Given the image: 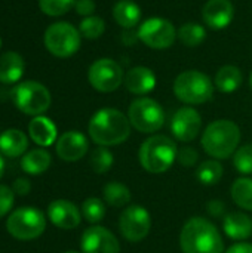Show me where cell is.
<instances>
[{
    "label": "cell",
    "mask_w": 252,
    "mask_h": 253,
    "mask_svg": "<svg viewBox=\"0 0 252 253\" xmlns=\"http://www.w3.org/2000/svg\"><path fill=\"white\" fill-rule=\"evenodd\" d=\"M128 116L116 108H101L89 120L88 132L100 147H113L125 142L131 135Z\"/></svg>",
    "instance_id": "6da1fadb"
},
{
    "label": "cell",
    "mask_w": 252,
    "mask_h": 253,
    "mask_svg": "<svg viewBox=\"0 0 252 253\" xmlns=\"http://www.w3.org/2000/svg\"><path fill=\"white\" fill-rule=\"evenodd\" d=\"M183 253H224V242L217 227L201 216L190 218L180 234Z\"/></svg>",
    "instance_id": "7a4b0ae2"
},
{
    "label": "cell",
    "mask_w": 252,
    "mask_h": 253,
    "mask_svg": "<svg viewBox=\"0 0 252 253\" xmlns=\"http://www.w3.org/2000/svg\"><path fill=\"white\" fill-rule=\"evenodd\" d=\"M241 142V129L232 120H215L202 135V147L215 160H224L236 153Z\"/></svg>",
    "instance_id": "3957f363"
},
{
    "label": "cell",
    "mask_w": 252,
    "mask_h": 253,
    "mask_svg": "<svg viewBox=\"0 0 252 253\" xmlns=\"http://www.w3.org/2000/svg\"><path fill=\"white\" fill-rule=\"evenodd\" d=\"M177 154L175 141L165 135H153L141 144L138 160L149 173H163L174 165Z\"/></svg>",
    "instance_id": "277c9868"
},
{
    "label": "cell",
    "mask_w": 252,
    "mask_h": 253,
    "mask_svg": "<svg viewBox=\"0 0 252 253\" xmlns=\"http://www.w3.org/2000/svg\"><path fill=\"white\" fill-rule=\"evenodd\" d=\"M174 93L184 104H205L214 95V82L202 71L187 70L175 77Z\"/></svg>",
    "instance_id": "5b68a950"
},
{
    "label": "cell",
    "mask_w": 252,
    "mask_h": 253,
    "mask_svg": "<svg viewBox=\"0 0 252 253\" xmlns=\"http://www.w3.org/2000/svg\"><path fill=\"white\" fill-rule=\"evenodd\" d=\"M10 93L15 107L28 116H42L50 107V93L39 82H22Z\"/></svg>",
    "instance_id": "8992f818"
},
{
    "label": "cell",
    "mask_w": 252,
    "mask_h": 253,
    "mask_svg": "<svg viewBox=\"0 0 252 253\" xmlns=\"http://www.w3.org/2000/svg\"><path fill=\"white\" fill-rule=\"evenodd\" d=\"M131 126L143 133H154L165 125V111L162 105L151 98H138L128 108Z\"/></svg>",
    "instance_id": "52a82bcc"
},
{
    "label": "cell",
    "mask_w": 252,
    "mask_h": 253,
    "mask_svg": "<svg viewBox=\"0 0 252 253\" xmlns=\"http://www.w3.org/2000/svg\"><path fill=\"white\" fill-rule=\"evenodd\" d=\"M46 228V218L43 212L36 208L25 206L10 213L6 222L7 233L18 240H33L43 234Z\"/></svg>",
    "instance_id": "ba28073f"
},
{
    "label": "cell",
    "mask_w": 252,
    "mask_h": 253,
    "mask_svg": "<svg viewBox=\"0 0 252 253\" xmlns=\"http://www.w3.org/2000/svg\"><path fill=\"white\" fill-rule=\"evenodd\" d=\"M80 31L70 22L59 21L45 31V46L56 58H70L80 47Z\"/></svg>",
    "instance_id": "9c48e42d"
},
{
    "label": "cell",
    "mask_w": 252,
    "mask_h": 253,
    "mask_svg": "<svg viewBox=\"0 0 252 253\" xmlns=\"http://www.w3.org/2000/svg\"><path fill=\"white\" fill-rule=\"evenodd\" d=\"M138 39L150 49L162 50L174 44L178 37V31L169 19L153 16L146 19L138 28Z\"/></svg>",
    "instance_id": "30bf717a"
},
{
    "label": "cell",
    "mask_w": 252,
    "mask_h": 253,
    "mask_svg": "<svg viewBox=\"0 0 252 253\" xmlns=\"http://www.w3.org/2000/svg\"><path fill=\"white\" fill-rule=\"evenodd\" d=\"M88 80L95 90L110 93L120 87L125 80V74L120 64H117L114 59L101 58L89 67Z\"/></svg>",
    "instance_id": "8fae6325"
},
{
    "label": "cell",
    "mask_w": 252,
    "mask_h": 253,
    "mask_svg": "<svg viewBox=\"0 0 252 253\" xmlns=\"http://www.w3.org/2000/svg\"><path fill=\"white\" fill-rule=\"evenodd\" d=\"M151 228V218L147 209L140 205L128 206L119 218V230L131 243H140Z\"/></svg>",
    "instance_id": "7c38bea8"
},
{
    "label": "cell",
    "mask_w": 252,
    "mask_h": 253,
    "mask_svg": "<svg viewBox=\"0 0 252 253\" xmlns=\"http://www.w3.org/2000/svg\"><path fill=\"white\" fill-rule=\"evenodd\" d=\"M202 129V117L193 107H183L171 119V132L175 139L190 142L198 138Z\"/></svg>",
    "instance_id": "4fadbf2b"
},
{
    "label": "cell",
    "mask_w": 252,
    "mask_h": 253,
    "mask_svg": "<svg viewBox=\"0 0 252 253\" xmlns=\"http://www.w3.org/2000/svg\"><path fill=\"white\" fill-rule=\"evenodd\" d=\"M82 253H120L117 237L104 227L94 225L83 231L80 240Z\"/></svg>",
    "instance_id": "5bb4252c"
},
{
    "label": "cell",
    "mask_w": 252,
    "mask_h": 253,
    "mask_svg": "<svg viewBox=\"0 0 252 253\" xmlns=\"http://www.w3.org/2000/svg\"><path fill=\"white\" fill-rule=\"evenodd\" d=\"M89 142L82 132L70 130L59 136L56 141V154L64 162H77L88 153Z\"/></svg>",
    "instance_id": "9a60e30c"
},
{
    "label": "cell",
    "mask_w": 252,
    "mask_h": 253,
    "mask_svg": "<svg viewBox=\"0 0 252 253\" xmlns=\"http://www.w3.org/2000/svg\"><path fill=\"white\" fill-rule=\"evenodd\" d=\"M235 16V7L230 0H208L202 9L203 22L212 30L229 27Z\"/></svg>",
    "instance_id": "2e32d148"
},
{
    "label": "cell",
    "mask_w": 252,
    "mask_h": 253,
    "mask_svg": "<svg viewBox=\"0 0 252 253\" xmlns=\"http://www.w3.org/2000/svg\"><path fill=\"white\" fill-rule=\"evenodd\" d=\"M49 221L61 230H73L79 227L82 215L77 206L68 200H53L48 206Z\"/></svg>",
    "instance_id": "e0dca14e"
},
{
    "label": "cell",
    "mask_w": 252,
    "mask_h": 253,
    "mask_svg": "<svg viewBox=\"0 0 252 253\" xmlns=\"http://www.w3.org/2000/svg\"><path fill=\"white\" fill-rule=\"evenodd\" d=\"M156 74L149 67H134L125 74V86L128 92L134 95H146L150 93L156 87Z\"/></svg>",
    "instance_id": "ac0fdd59"
},
{
    "label": "cell",
    "mask_w": 252,
    "mask_h": 253,
    "mask_svg": "<svg viewBox=\"0 0 252 253\" xmlns=\"http://www.w3.org/2000/svg\"><path fill=\"white\" fill-rule=\"evenodd\" d=\"M223 230L233 240H247L252 236L251 218L241 212L227 213L223 218Z\"/></svg>",
    "instance_id": "d6986e66"
},
{
    "label": "cell",
    "mask_w": 252,
    "mask_h": 253,
    "mask_svg": "<svg viewBox=\"0 0 252 253\" xmlns=\"http://www.w3.org/2000/svg\"><path fill=\"white\" fill-rule=\"evenodd\" d=\"M28 133L37 145L49 147L56 139V126L50 119L45 116H36L28 125Z\"/></svg>",
    "instance_id": "ffe728a7"
},
{
    "label": "cell",
    "mask_w": 252,
    "mask_h": 253,
    "mask_svg": "<svg viewBox=\"0 0 252 253\" xmlns=\"http://www.w3.org/2000/svg\"><path fill=\"white\" fill-rule=\"evenodd\" d=\"M28 148V138L18 129H7L0 135V151L3 156L15 159Z\"/></svg>",
    "instance_id": "44dd1931"
},
{
    "label": "cell",
    "mask_w": 252,
    "mask_h": 253,
    "mask_svg": "<svg viewBox=\"0 0 252 253\" xmlns=\"http://www.w3.org/2000/svg\"><path fill=\"white\" fill-rule=\"evenodd\" d=\"M24 74V59L16 52H6L0 56V82L10 84Z\"/></svg>",
    "instance_id": "7402d4cb"
},
{
    "label": "cell",
    "mask_w": 252,
    "mask_h": 253,
    "mask_svg": "<svg viewBox=\"0 0 252 253\" xmlns=\"http://www.w3.org/2000/svg\"><path fill=\"white\" fill-rule=\"evenodd\" d=\"M113 18L125 30H132L141 21V9L132 0H119L113 7Z\"/></svg>",
    "instance_id": "603a6c76"
},
{
    "label": "cell",
    "mask_w": 252,
    "mask_h": 253,
    "mask_svg": "<svg viewBox=\"0 0 252 253\" xmlns=\"http://www.w3.org/2000/svg\"><path fill=\"white\" fill-rule=\"evenodd\" d=\"M50 162H52V157L46 150L36 148L22 156L21 169L28 175H40L49 169Z\"/></svg>",
    "instance_id": "cb8c5ba5"
},
{
    "label": "cell",
    "mask_w": 252,
    "mask_h": 253,
    "mask_svg": "<svg viewBox=\"0 0 252 253\" xmlns=\"http://www.w3.org/2000/svg\"><path fill=\"white\" fill-rule=\"evenodd\" d=\"M244 76L236 65H224L215 74V87L223 93H233L242 84Z\"/></svg>",
    "instance_id": "d4e9b609"
},
{
    "label": "cell",
    "mask_w": 252,
    "mask_h": 253,
    "mask_svg": "<svg viewBox=\"0 0 252 253\" xmlns=\"http://www.w3.org/2000/svg\"><path fill=\"white\" fill-rule=\"evenodd\" d=\"M102 197L105 205L111 208H125L131 202V191L125 184L111 181L104 187Z\"/></svg>",
    "instance_id": "484cf974"
},
{
    "label": "cell",
    "mask_w": 252,
    "mask_h": 253,
    "mask_svg": "<svg viewBox=\"0 0 252 253\" xmlns=\"http://www.w3.org/2000/svg\"><path fill=\"white\" fill-rule=\"evenodd\" d=\"M178 39L187 47H196L206 39V30L198 22H186L178 30Z\"/></svg>",
    "instance_id": "4316f807"
},
{
    "label": "cell",
    "mask_w": 252,
    "mask_h": 253,
    "mask_svg": "<svg viewBox=\"0 0 252 253\" xmlns=\"http://www.w3.org/2000/svg\"><path fill=\"white\" fill-rule=\"evenodd\" d=\"M196 178L203 185H215L223 178V166L218 160L211 159L199 165L196 170Z\"/></svg>",
    "instance_id": "83f0119b"
},
{
    "label": "cell",
    "mask_w": 252,
    "mask_h": 253,
    "mask_svg": "<svg viewBox=\"0 0 252 253\" xmlns=\"http://www.w3.org/2000/svg\"><path fill=\"white\" fill-rule=\"evenodd\" d=\"M232 199L233 202L245 209L252 211V179L251 178H239L232 185Z\"/></svg>",
    "instance_id": "f1b7e54d"
},
{
    "label": "cell",
    "mask_w": 252,
    "mask_h": 253,
    "mask_svg": "<svg viewBox=\"0 0 252 253\" xmlns=\"http://www.w3.org/2000/svg\"><path fill=\"white\" fill-rule=\"evenodd\" d=\"M107 212L105 202L97 197H89L82 203V215L91 224H98L104 219Z\"/></svg>",
    "instance_id": "f546056e"
},
{
    "label": "cell",
    "mask_w": 252,
    "mask_h": 253,
    "mask_svg": "<svg viewBox=\"0 0 252 253\" xmlns=\"http://www.w3.org/2000/svg\"><path fill=\"white\" fill-rule=\"evenodd\" d=\"M79 31H80V34L83 37H86L89 40H95V39H100L104 34L105 22H104V19L101 16L91 15V16L83 18V21L80 22Z\"/></svg>",
    "instance_id": "4dcf8cb0"
},
{
    "label": "cell",
    "mask_w": 252,
    "mask_h": 253,
    "mask_svg": "<svg viewBox=\"0 0 252 253\" xmlns=\"http://www.w3.org/2000/svg\"><path fill=\"white\" fill-rule=\"evenodd\" d=\"M113 153L107 147H97L91 154V168L97 173H105L113 166Z\"/></svg>",
    "instance_id": "1f68e13d"
},
{
    "label": "cell",
    "mask_w": 252,
    "mask_h": 253,
    "mask_svg": "<svg viewBox=\"0 0 252 253\" xmlns=\"http://www.w3.org/2000/svg\"><path fill=\"white\" fill-rule=\"evenodd\" d=\"M76 0H39L40 10L49 16H61L67 13Z\"/></svg>",
    "instance_id": "d6a6232c"
},
{
    "label": "cell",
    "mask_w": 252,
    "mask_h": 253,
    "mask_svg": "<svg viewBox=\"0 0 252 253\" xmlns=\"http://www.w3.org/2000/svg\"><path fill=\"white\" fill-rule=\"evenodd\" d=\"M233 165L235 168L244 173V175H251L252 173V144H247L236 150L233 154Z\"/></svg>",
    "instance_id": "836d02e7"
},
{
    "label": "cell",
    "mask_w": 252,
    "mask_h": 253,
    "mask_svg": "<svg viewBox=\"0 0 252 253\" xmlns=\"http://www.w3.org/2000/svg\"><path fill=\"white\" fill-rule=\"evenodd\" d=\"M15 202V193L7 185H0V218L7 215Z\"/></svg>",
    "instance_id": "e575fe53"
},
{
    "label": "cell",
    "mask_w": 252,
    "mask_h": 253,
    "mask_svg": "<svg viewBox=\"0 0 252 253\" xmlns=\"http://www.w3.org/2000/svg\"><path fill=\"white\" fill-rule=\"evenodd\" d=\"M177 160L180 162V165H183L184 168H192L198 163L199 160V153L193 148V147H183L178 150L177 154Z\"/></svg>",
    "instance_id": "d590c367"
},
{
    "label": "cell",
    "mask_w": 252,
    "mask_h": 253,
    "mask_svg": "<svg viewBox=\"0 0 252 253\" xmlns=\"http://www.w3.org/2000/svg\"><path fill=\"white\" fill-rule=\"evenodd\" d=\"M74 9L82 16H91L95 12V1L94 0H77L74 3Z\"/></svg>",
    "instance_id": "8d00e7d4"
},
{
    "label": "cell",
    "mask_w": 252,
    "mask_h": 253,
    "mask_svg": "<svg viewBox=\"0 0 252 253\" xmlns=\"http://www.w3.org/2000/svg\"><path fill=\"white\" fill-rule=\"evenodd\" d=\"M206 211L214 218H224L226 216V205L221 200H211V202H208Z\"/></svg>",
    "instance_id": "74e56055"
},
{
    "label": "cell",
    "mask_w": 252,
    "mask_h": 253,
    "mask_svg": "<svg viewBox=\"0 0 252 253\" xmlns=\"http://www.w3.org/2000/svg\"><path fill=\"white\" fill-rule=\"evenodd\" d=\"M13 193L18 194V196H27L31 190V184L28 179L25 178H18L15 182H13V187H12Z\"/></svg>",
    "instance_id": "f35d334b"
},
{
    "label": "cell",
    "mask_w": 252,
    "mask_h": 253,
    "mask_svg": "<svg viewBox=\"0 0 252 253\" xmlns=\"http://www.w3.org/2000/svg\"><path fill=\"white\" fill-rule=\"evenodd\" d=\"M226 253H252V245L245 243V242H239V243H235L233 246H230Z\"/></svg>",
    "instance_id": "ab89813d"
},
{
    "label": "cell",
    "mask_w": 252,
    "mask_h": 253,
    "mask_svg": "<svg viewBox=\"0 0 252 253\" xmlns=\"http://www.w3.org/2000/svg\"><path fill=\"white\" fill-rule=\"evenodd\" d=\"M137 40H140V39H138V33H131L129 30H126V31L122 34V42H123L125 44H128V46H131V44L135 43Z\"/></svg>",
    "instance_id": "60d3db41"
},
{
    "label": "cell",
    "mask_w": 252,
    "mask_h": 253,
    "mask_svg": "<svg viewBox=\"0 0 252 253\" xmlns=\"http://www.w3.org/2000/svg\"><path fill=\"white\" fill-rule=\"evenodd\" d=\"M3 173H4V160H3L1 156H0V179H1V176H3Z\"/></svg>",
    "instance_id": "b9f144b4"
},
{
    "label": "cell",
    "mask_w": 252,
    "mask_h": 253,
    "mask_svg": "<svg viewBox=\"0 0 252 253\" xmlns=\"http://www.w3.org/2000/svg\"><path fill=\"white\" fill-rule=\"evenodd\" d=\"M250 86H251V89H252V73H251V76H250Z\"/></svg>",
    "instance_id": "7bdbcfd3"
},
{
    "label": "cell",
    "mask_w": 252,
    "mask_h": 253,
    "mask_svg": "<svg viewBox=\"0 0 252 253\" xmlns=\"http://www.w3.org/2000/svg\"><path fill=\"white\" fill-rule=\"evenodd\" d=\"M65 253H80V252H76V251H68V252Z\"/></svg>",
    "instance_id": "ee69618b"
},
{
    "label": "cell",
    "mask_w": 252,
    "mask_h": 253,
    "mask_svg": "<svg viewBox=\"0 0 252 253\" xmlns=\"http://www.w3.org/2000/svg\"><path fill=\"white\" fill-rule=\"evenodd\" d=\"M0 46H1V39H0Z\"/></svg>",
    "instance_id": "f6af8a7d"
}]
</instances>
